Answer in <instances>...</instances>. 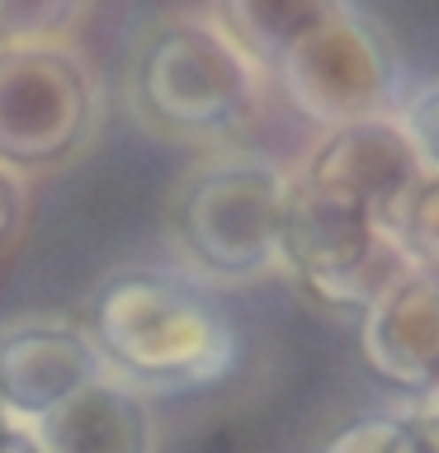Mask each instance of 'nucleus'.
Returning <instances> with one entry per match:
<instances>
[{"mask_svg": "<svg viewBox=\"0 0 439 453\" xmlns=\"http://www.w3.org/2000/svg\"><path fill=\"white\" fill-rule=\"evenodd\" d=\"M345 5L354 0H218L212 19L246 48V57L265 76H274L283 57L307 34H317L326 19H335Z\"/></svg>", "mask_w": 439, "mask_h": 453, "instance_id": "9d476101", "label": "nucleus"}, {"mask_svg": "<svg viewBox=\"0 0 439 453\" xmlns=\"http://www.w3.org/2000/svg\"><path fill=\"white\" fill-rule=\"evenodd\" d=\"M326 453H439V444L416 425V416H374L340 430Z\"/></svg>", "mask_w": 439, "mask_h": 453, "instance_id": "ddd939ff", "label": "nucleus"}, {"mask_svg": "<svg viewBox=\"0 0 439 453\" xmlns=\"http://www.w3.org/2000/svg\"><path fill=\"white\" fill-rule=\"evenodd\" d=\"M81 321L109 373L147 396L212 388L236 364L232 317L184 269H113L85 297Z\"/></svg>", "mask_w": 439, "mask_h": 453, "instance_id": "f03ea898", "label": "nucleus"}, {"mask_svg": "<svg viewBox=\"0 0 439 453\" xmlns=\"http://www.w3.org/2000/svg\"><path fill=\"white\" fill-rule=\"evenodd\" d=\"M392 236L411 260V269L439 274V175L435 170H425L420 184L402 198V208L392 218Z\"/></svg>", "mask_w": 439, "mask_h": 453, "instance_id": "f8f14e48", "label": "nucleus"}, {"mask_svg": "<svg viewBox=\"0 0 439 453\" xmlns=\"http://www.w3.org/2000/svg\"><path fill=\"white\" fill-rule=\"evenodd\" d=\"M104 127V85L76 42L0 48V165L14 175H57L95 147Z\"/></svg>", "mask_w": 439, "mask_h": 453, "instance_id": "39448f33", "label": "nucleus"}, {"mask_svg": "<svg viewBox=\"0 0 439 453\" xmlns=\"http://www.w3.org/2000/svg\"><path fill=\"white\" fill-rule=\"evenodd\" d=\"M28 434L42 453H161L151 396L113 373L85 382L76 396L28 425Z\"/></svg>", "mask_w": 439, "mask_h": 453, "instance_id": "1a4fd4ad", "label": "nucleus"}, {"mask_svg": "<svg viewBox=\"0 0 439 453\" xmlns=\"http://www.w3.org/2000/svg\"><path fill=\"white\" fill-rule=\"evenodd\" d=\"M289 170L250 147H218L175 180L166 236L184 274L208 288H246L283 265Z\"/></svg>", "mask_w": 439, "mask_h": 453, "instance_id": "20e7f679", "label": "nucleus"}, {"mask_svg": "<svg viewBox=\"0 0 439 453\" xmlns=\"http://www.w3.org/2000/svg\"><path fill=\"white\" fill-rule=\"evenodd\" d=\"M397 123L406 127L411 147H416L420 165L439 175V76L425 81L420 90H411L402 104H397Z\"/></svg>", "mask_w": 439, "mask_h": 453, "instance_id": "4468645a", "label": "nucleus"}, {"mask_svg": "<svg viewBox=\"0 0 439 453\" xmlns=\"http://www.w3.org/2000/svg\"><path fill=\"white\" fill-rule=\"evenodd\" d=\"M109 373L90 331L62 311H24L0 321V406L14 425H34Z\"/></svg>", "mask_w": 439, "mask_h": 453, "instance_id": "0eeeda50", "label": "nucleus"}, {"mask_svg": "<svg viewBox=\"0 0 439 453\" xmlns=\"http://www.w3.org/2000/svg\"><path fill=\"white\" fill-rule=\"evenodd\" d=\"M274 81L283 85L289 104L326 133V127L397 113L402 76H397V52L388 34L359 5H345L283 57L274 66Z\"/></svg>", "mask_w": 439, "mask_h": 453, "instance_id": "423d86ee", "label": "nucleus"}, {"mask_svg": "<svg viewBox=\"0 0 439 453\" xmlns=\"http://www.w3.org/2000/svg\"><path fill=\"white\" fill-rule=\"evenodd\" d=\"M411 416H416V425H420V430H425V434H430L435 444H439V388H435V392H425L420 402H416V411H411Z\"/></svg>", "mask_w": 439, "mask_h": 453, "instance_id": "dca6fc26", "label": "nucleus"}, {"mask_svg": "<svg viewBox=\"0 0 439 453\" xmlns=\"http://www.w3.org/2000/svg\"><path fill=\"white\" fill-rule=\"evenodd\" d=\"M95 0H0V48L19 42H71L90 19Z\"/></svg>", "mask_w": 439, "mask_h": 453, "instance_id": "9b49d317", "label": "nucleus"}, {"mask_svg": "<svg viewBox=\"0 0 439 453\" xmlns=\"http://www.w3.org/2000/svg\"><path fill=\"white\" fill-rule=\"evenodd\" d=\"M5 453H42V449L34 444V434H28V430H19V434L10 439V449H5Z\"/></svg>", "mask_w": 439, "mask_h": 453, "instance_id": "f3484780", "label": "nucleus"}, {"mask_svg": "<svg viewBox=\"0 0 439 453\" xmlns=\"http://www.w3.org/2000/svg\"><path fill=\"white\" fill-rule=\"evenodd\" d=\"M24 222H28V184L10 165H0V250H10L24 236Z\"/></svg>", "mask_w": 439, "mask_h": 453, "instance_id": "2eb2a0df", "label": "nucleus"}, {"mask_svg": "<svg viewBox=\"0 0 439 453\" xmlns=\"http://www.w3.org/2000/svg\"><path fill=\"white\" fill-rule=\"evenodd\" d=\"M364 359L374 373L406 392L439 388V274L430 269H406L374 307L364 311L359 331Z\"/></svg>", "mask_w": 439, "mask_h": 453, "instance_id": "6e6552de", "label": "nucleus"}, {"mask_svg": "<svg viewBox=\"0 0 439 453\" xmlns=\"http://www.w3.org/2000/svg\"><path fill=\"white\" fill-rule=\"evenodd\" d=\"M420 175L425 165L397 113L326 127L289 170L279 269L312 303L368 311L411 269L392 218Z\"/></svg>", "mask_w": 439, "mask_h": 453, "instance_id": "f257e3e1", "label": "nucleus"}, {"mask_svg": "<svg viewBox=\"0 0 439 453\" xmlns=\"http://www.w3.org/2000/svg\"><path fill=\"white\" fill-rule=\"evenodd\" d=\"M14 434H19V425H14V420L5 416V406H0V453L10 449V439H14Z\"/></svg>", "mask_w": 439, "mask_h": 453, "instance_id": "a211bd4d", "label": "nucleus"}, {"mask_svg": "<svg viewBox=\"0 0 439 453\" xmlns=\"http://www.w3.org/2000/svg\"><path fill=\"white\" fill-rule=\"evenodd\" d=\"M123 99L142 133L189 151L241 147L265 109V71L212 14H161L137 34Z\"/></svg>", "mask_w": 439, "mask_h": 453, "instance_id": "7ed1b4c3", "label": "nucleus"}]
</instances>
